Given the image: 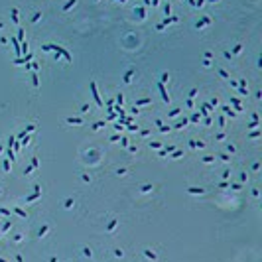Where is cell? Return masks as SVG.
I'll list each match as a JSON object with an SVG mask.
<instances>
[{"label":"cell","instance_id":"obj_1","mask_svg":"<svg viewBox=\"0 0 262 262\" xmlns=\"http://www.w3.org/2000/svg\"><path fill=\"white\" fill-rule=\"evenodd\" d=\"M75 2H77V0H69V2H67V4L63 6V12H67V10L71 8V6H75Z\"/></svg>","mask_w":262,"mask_h":262},{"label":"cell","instance_id":"obj_2","mask_svg":"<svg viewBox=\"0 0 262 262\" xmlns=\"http://www.w3.org/2000/svg\"><path fill=\"white\" fill-rule=\"evenodd\" d=\"M12 18H14V22H18V10H16V8L12 10Z\"/></svg>","mask_w":262,"mask_h":262},{"label":"cell","instance_id":"obj_3","mask_svg":"<svg viewBox=\"0 0 262 262\" xmlns=\"http://www.w3.org/2000/svg\"><path fill=\"white\" fill-rule=\"evenodd\" d=\"M164 12H166V14H170V12H171V8H170V2L164 6Z\"/></svg>","mask_w":262,"mask_h":262},{"label":"cell","instance_id":"obj_4","mask_svg":"<svg viewBox=\"0 0 262 262\" xmlns=\"http://www.w3.org/2000/svg\"><path fill=\"white\" fill-rule=\"evenodd\" d=\"M118 2H126V0H118Z\"/></svg>","mask_w":262,"mask_h":262}]
</instances>
